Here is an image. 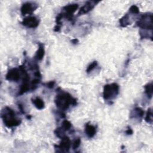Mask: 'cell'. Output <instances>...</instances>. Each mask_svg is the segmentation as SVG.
Returning <instances> with one entry per match:
<instances>
[{"mask_svg": "<svg viewBox=\"0 0 153 153\" xmlns=\"http://www.w3.org/2000/svg\"><path fill=\"white\" fill-rule=\"evenodd\" d=\"M57 107L61 110L68 109L71 105H76V100L73 98L71 95L66 92H61L56 96L54 100Z\"/></svg>", "mask_w": 153, "mask_h": 153, "instance_id": "1", "label": "cell"}, {"mask_svg": "<svg viewBox=\"0 0 153 153\" xmlns=\"http://www.w3.org/2000/svg\"><path fill=\"white\" fill-rule=\"evenodd\" d=\"M1 117L4 124L8 128L16 127L21 123V120L16 118L15 112L7 107L3 110Z\"/></svg>", "mask_w": 153, "mask_h": 153, "instance_id": "2", "label": "cell"}, {"mask_svg": "<svg viewBox=\"0 0 153 153\" xmlns=\"http://www.w3.org/2000/svg\"><path fill=\"white\" fill-rule=\"evenodd\" d=\"M119 93V85L117 83L106 84L103 88V96L105 100L114 98Z\"/></svg>", "mask_w": 153, "mask_h": 153, "instance_id": "3", "label": "cell"}, {"mask_svg": "<svg viewBox=\"0 0 153 153\" xmlns=\"http://www.w3.org/2000/svg\"><path fill=\"white\" fill-rule=\"evenodd\" d=\"M136 25L143 30H152V14H143L139 20L136 22Z\"/></svg>", "mask_w": 153, "mask_h": 153, "instance_id": "4", "label": "cell"}, {"mask_svg": "<svg viewBox=\"0 0 153 153\" xmlns=\"http://www.w3.org/2000/svg\"><path fill=\"white\" fill-rule=\"evenodd\" d=\"M79 7V5L77 4H73L66 6L63 7V10H65V13L63 14V16L68 19L69 21H71L73 17V14L77 10Z\"/></svg>", "mask_w": 153, "mask_h": 153, "instance_id": "5", "label": "cell"}, {"mask_svg": "<svg viewBox=\"0 0 153 153\" xmlns=\"http://www.w3.org/2000/svg\"><path fill=\"white\" fill-rule=\"evenodd\" d=\"M22 24L29 28H36L39 25V21L34 16H29L23 19Z\"/></svg>", "mask_w": 153, "mask_h": 153, "instance_id": "6", "label": "cell"}, {"mask_svg": "<svg viewBox=\"0 0 153 153\" xmlns=\"http://www.w3.org/2000/svg\"><path fill=\"white\" fill-rule=\"evenodd\" d=\"M20 72H19V71L16 68L9 70L6 75V79L10 81L17 82L20 80Z\"/></svg>", "mask_w": 153, "mask_h": 153, "instance_id": "7", "label": "cell"}, {"mask_svg": "<svg viewBox=\"0 0 153 153\" xmlns=\"http://www.w3.org/2000/svg\"><path fill=\"white\" fill-rule=\"evenodd\" d=\"M61 142L60 143V144L59 145H55L56 147L60 148L62 151H66L68 152L70 150V148L71 147V140L68 137L65 136L62 138H61Z\"/></svg>", "mask_w": 153, "mask_h": 153, "instance_id": "8", "label": "cell"}, {"mask_svg": "<svg viewBox=\"0 0 153 153\" xmlns=\"http://www.w3.org/2000/svg\"><path fill=\"white\" fill-rule=\"evenodd\" d=\"M99 1H88L85 3V4L83 6L78 13V16H81L83 14H84L85 13H89L90 11L94 7L97 3H98Z\"/></svg>", "mask_w": 153, "mask_h": 153, "instance_id": "9", "label": "cell"}, {"mask_svg": "<svg viewBox=\"0 0 153 153\" xmlns=\"http://www.w3.org/2000/svg\"><path fill=\"white\" fill-rule=\"evenodd\" d=\"M37 8V6H35L34 4L31 3H26L23 4L21 7V13L23 16L28 14H31Z\"/></svg>", "mask_w": 153, "mask_h": 153, "instance_id": "10", "label": "cell"}, {"mask_svg": "<svg viewBox=\"0 0 153 153\" xmlns=\"http://www.w3.org/2000/svg\"><path fill=\"white\" fill-rule=\"evenodd\" d=\"M96 133V130L95 127L90 125V124H86L85 126V133L88 136V138H93L95 135Z\"/></svg>", "mask_w": 153, "mask_h": 153, "instance_id": "11", "label": "cell"}, {"mask_svg": "<svg viewBox=\"0 0 153 153\" xmlns=\"http://www.w3.org/2000/svg\"><path fill=\"white\" fill-rule=\"evenodd\" d=\"M32 102L33 104L35 105V107L38 110H43L44 108V101L40 99V98L37 97L34 99H32Z\"/></svg>", "mask_w": 153, "mask_h": 153, "instance_id": "12", "label": "cell"}, {"mask_svg": "<svg viewBox=\"0 0 153 153\" xmlns=\"http://www.w3.org/2000/svg\"><path fill=\"white\" fill-rule=\"evenodd\" d=\"M44 54H45V50L44 48V45L42 44H39V48H38V49L36 53L35 58L38 61H41L43 59Z\"/></svg>", "mask_w": 153, "mask_h": 153, "instance_id": "13", "label": "cell"}, {"mask_svg": "<svg viewBox=\"0 0 153 153\" xmlns=\"http://www.w3.org/2000/svg\"><path fill=\"white\" fill-rule=\"evenodd\" d=\"M120 25L122 27H126L127 26L130 25V19L129 17L128 16V14L124 15L122 18H121L120 19Z\"/></svg>", "mask_w": 153, "mask_h": 153, "instance_id": "14", "label": "cell"}, {"mask_svg": "<svg viewBox=\"0 0 153 153\" xmlns=\"http://www.w3.org/2000/svg\"><path fill=\"white\" fill-rule=\"evenodd\" d=\"M29 90H30V85H29L28 81H23V84L21 85V89L19 92V94L22 95L23 93L27 92Z\"/></svg>", "mask_w": 153, "mask_h": 153, "instance_id": "15", "label": "cell"}, {"mask_svg": "<svg viewBox=\"0 0 153 153\" xmlns=\"http://www.w3.org/2000/svg\"><path fill=\"white\" fill-rule=\"evenodd\" d=\"M145 92L150 99L152 98V83H148L145 86Z\"/></svg>", "mask_w": 153, "mask_h": 153, "instance_id": "16", "label": "cell"}, {"mask_svg": "<svg viewBox=\"0 0 153 153\" xmlns=\"http://www.w3.org/2000/svg\"><path fill=\"white\" fill-rule=\"evenodd\" d=\"M72 127V124L71 123L68 121L67 120H65L63 121L62 123V129L63 130V131H67V130H69Z\"/></svg>", "mask_w": 153, "mask_h": 153, "instance_id": "17", "label": "cell"}, {"mask_svg": "<svg viewBox=\"0 0 153 153\" xmlns=\"http://www.w3.org/2000/svg\"><path fill=\"white\" fill-rule=\"evenodd\" d=\"M145 120L147 123L152 124V111L151 108H149L148 110Z\"/></svg>", "mask_w": 153, "mask_h": 153, "instance_id": "18", "label": "cell"}, {"mask_svg": "<svg viewBox=\"0 0 153 153\" xmlns=\"http://www.w3.org/2000/svg\"><path fill=\"white\" fill-rule=\"evenodd\" d=\"M134 112L138 117L142 118L144 115V111L139 107H136L134 109Z\"/></svg>", "mask_w": 153, "mask_h": 153, "instance_id": "19", "label": "cell"}, {"mask_svg": "<svg viewBox=\"0 0 153 153\" xmlns=\"http://www.w3.org/2000/svg\"><path fill=\"white\" fill-rule=\"evenodd\" d=\"M97 65H98V62L97 61H94V62H93L88 67L87 70H86V72H87L88 73H89L90 72H91L92 71H93L96 68V67L97 66Z\"/></svg>", "mask_w": 153, "mask_h": 153, "instance_id": "20", "label": "cell"}, {"mask_svg": "<svg viewBox=\"0 0 153 153\" xmlns=\"http://www.w3.org/2000/svg\"><path fill=\"white\" fill-rule=\"evenodd\" d=\"M129 12L132 14H138L139 13V10L136 6L133 5L132 6L130 7L129 9Z\"/></svg>", "mask_w": 153, "mask_h": 153, "instance_id": "21", "label": "cell"}, {"mask_svg": "<svg viewBox=\"0 0 153 153\" xmlns=\"http://www.w3.org/2000/svg\"><path fill=\"white\" fill-rule=\"evenodd\" d=\"M80 144H81V139L80 138L76 139L73 143V146H72L73 149L75 150L76 148H78L80 147Z\"/></svg>", "mask_w": 153, "mask_h": 153, "instance_id": "22", "label": "cell"}, {"mask_svg": "<svg viewBox=\"0 0 153 153\" xmlns=\"http://www.w3.org/2000/svg\"><path fill=\"white\" fill-rule=\"evenodd\" d=\"M54 84H55V82L54 81H50L49 83L45 84V85L47 88H49V89H52L54 87Z\"/></svg>", "mask_w": 153, "mask_h": 153, "instance_id": "23", "label": "cell"}, {"mask_svg": "<svg viewBox=\"0 0 153 153\" xmlns=\"http://www.w3.org/2000/svg\"><path fill=\"white\" fill-rule=\"evenodd\" d=\"M126 133L128 135H132V134H133V130L130 128H128V129L126 131Z\"/></svg>", "mask_w": 153, "mask_h": 153, "instance_id": "24", "label": "cell"}, {"mask_svg": "<svg viewBox=\"0 0 153 153\" xmlns=\"http://www.w3.org/2000/svg\"><path fill=\"white\" fill-rule=\"evenodd\" d=\"M18 107H19V108L21 110V111L22 113H25V111H24V110H23V107H22V105L21 104H19Z\"/></svg>", "mask_w": 153, "mask_h": 153, "instance_id": "25", "label": "cell"}, {"mask_svg": "<svg viewBox=\"0 0 153 153\" xmlns=\"http://www.w3.org/2000/svg\"><path fill=\"white\" fill-rule=\"evenodd\" d=\"M71 41H72V43L73 44H76V43H78L79 41H78L77 39H74V40H72Z\"/></svg>", "mask_w": 153, "mask_h": 153, "instance_id": "26", "label": "cell"}]
</instances>
